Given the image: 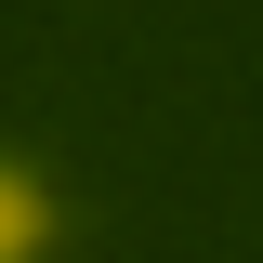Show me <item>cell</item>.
Listing matches in <instances>:
<instances>
[{
  "instance_id": "1",
  "label": "cell",
  "mask_w": 263,
  "mask_h": 263,
  "mask_svg": "<svg viewBox=\"0 0 263 263\" xmlns=\"http://www.w3.org/2000/svg\"><path fill=\"white\" fill-rule=\"evenodd\" d=\"M79 237V184H66L53 145H27V132H0V263H40Z\"/></svg>"
}]
</instances>
